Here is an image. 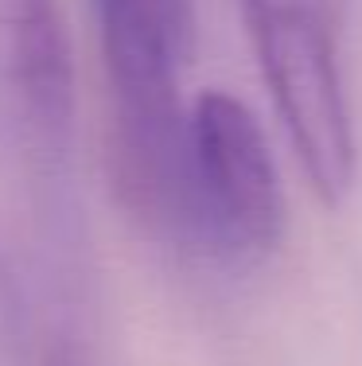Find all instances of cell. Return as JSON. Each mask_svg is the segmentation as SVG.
Wrapping results in <instances>:
<instances>
[{
    "mask_svg": "<svg viewBox=\"0 0 362 366\" xmlns=\"http://www.w3.org/2000/svg\"><path fill=\"white\" fill-rule=\"evenodd\" d=\"M109 82V160L125 211L152 238H183L191 0H94Z\"/></svg>",
    "mask_w": 362,
    "mask_h": 366,
    "instance_id": "cell-1",
    "label": "cell"
},
{
    "mask_svg": "<svg viewBox=\"0 0 362 366\" xmlns=\"http://www.w3.org/2000/svg\"><path fill=\"white\" fill-rule=\"evenodd\" d=\"M79 90L59 0H0V160L47 234L74 230Z\"/></svg>",
    "mask_w": 362,
    "mask_h": 366,
    "instance_id": "cell-2",
    "label": "cell"
},
{
    "mask_svg": "<svg viewBox=\"0 0 362 366\" xmlns=\"http://www.w3.org/2000/svg\"><path fill=\"white\" fill-rule=\"evenodd\" d=\"M284 234V187L257 113L226 90H203L187 106L183 238L179 246L253 265Z\"/></svg>",
    "mask_w": 362,
    "mask_h": 366,
    "instance_id": "cell-3",
    "label": "cell"
},
{
    "mask_svg": "<svg viewBox=\"0 0 362 366\" xmlns=\"http://www.w3.org/2000/svg\"><path fill=\"white\" fill-rule=\"evenodd\" d=\"M277 117L323 203L355 183L358 144L331 0H241Z\"/></svg>",
    "mask_w": 362,
    "mask_h": 366,
    "instance_id": "cell-4",
    "label": "cell"
},
{
    "mask_svg": "<svg viewBox=\"0 0 362 366\" xmlns=\"http://www.w3.org/2000/svg\"><path fill=\"white\" fill-rule=\"evenodd\" d=\"M24 292L0 249V366H24Z\"/></svg>",
    "mask_w": 362,
    "mask_h": 366,
    "instance_id": "cell-5",
    "label": "cell"
},
{
    "mask_svg": "<svg viewBox=\"0 0 362 366\" xmlns=\"http://www.w3.org/2000/svg\"><path fill=\"white\" fill-rule=\"evenodd\" d=\"M39 366H90V359H86L66 335H59L55 343H47V351L39 355Z\"/></svg>",
    "mask_w": 362,
    "mask_h": 366,
    "instance_id": "cell-6",
    "label": "cell"
}]
</instances>
